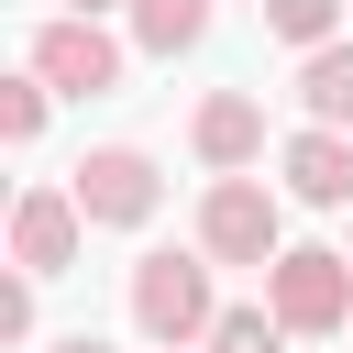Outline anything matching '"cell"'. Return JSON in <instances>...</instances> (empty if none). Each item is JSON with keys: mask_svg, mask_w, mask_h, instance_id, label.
Segmentation results:
<instances>
[{"mask_svg": "<svg viewBox=\"0 0 353 353\" xmlns=\"http://www.w3.org/2000/svg\"><path fill=\"white\" fill-rule=\"evenodd\" d=\"M132 320H143V342H165V353L210 342V320H221L210 265H199V254H143V265H132Z\"/></svg>", "mask_w": 353, "mask_h": 353, "instance_id": "6da1fadb", "label": "cell"}, {"mask_svg": "<svg viewBox=\"0 0 353 353\" xmlns=\"http://www.w3.org/2000/svg\"><path fill=\"white\" fill-rule=\"evenodd\" d=\"M199 254H210V265H276V254H287L276 188H265V176H210V199H199Z\"/></svg>", "mask_w": 353, "mask_h": 353, "instance_id": "7a4b0ae2", "label": "cell"}, {"mask_svg": "<svg viewBox=\"0 0 353 353\" xmlns=\"http://www.w3.org/2000/svg\"><path fill=\"white\" fill-rule=\"evenodd\" d=\"M265 309L287 331H342L353 320V254H320V243H287L265 265Z\"/></svg>", "mask_w": 353, "mask_h": 353, "instance_id": "3957f363", "label": "cell"}, {"mask_svg": "<svg viewBox=\"0 0 353 353\" xmlns=\"http://www.w3.org/2000/svg\"><path fill=\"white\" fill-rule=\"evenodd\" d=\"M77 210L88 221H110V232H132V221H154V199H165V176H154V154L143 143H99V154H77Z\"/></svg>", "mask_w": 353, "mask_h": 353, "instance_id": "277c9868", "label": "cell"}, {"mask_svg": "<svg viewBox=\"0 0 353 353\" xmlns=\"http://www.w3.org/2000/svg\"><path fill=\"white\" fill-rule=\"evenodd\" d=\"M33 77H44V88H66V99H99V88H121V44H110L88 11H66V22H44V33H33Z\"/></svg>", "mask_w": 353, "mask_h": 353, "instance_id": "5b68a950", "label": "cell"}, {"mask_svg": "<svg viewBox=\"0 0 353 353\" xmlns=\"http://www.w3.org/2000/svg\"><path fill=\"white\" fill-rule=\"evenodd\" d=\"M77 232H88L77 188H33V199L11 210V265H22V276H66V265H77Z\"/></svg>", "mask_w": 353, "mask_h": 353, "instance_id": "8992f818", "label": "cell"}, {"mask_svg": "<svg viewBox=\"0 0 353 353\" xmlns=\"http://www.w3.org/2000/svg\"><path fill=\"white\" fill-rule=\"evenodd\" d=\"M188 143H199V165L243 176V165L265 154V110H254L243 88H210V99H199V121H188Z\"/></svg>", "mask_w": 353, "mask_h": 353, "instance_id": "52a82bcc", "label": "cell"}, {"mask_svg": "<svg viewBox=\"0 0 353 353\" xmlns=\"http://www.w3.org/2000/svg\"><path fill=\"white\" fill-rule=\"evenodd\" d=\"M287 199H309V210H342V199H353V132L309 121V132L287 143Z\"/></svg>", "mask_w": 353, "mask_h": 353, "instance_id": "ba28073f", "label": "cell"}, {"mask_svg": "<svg viewBox=\"0 0 353 353\" xmlns=\"http://www.w3.org/2000/svg\"><path fill=\"white\" fill-rule=\"evenodd\" d=\"M298 99H309V121H353V44H320L309 66H298Z\"/></svg>", "mask_w": 353, "mask_h": 353, "instance_id": "9c48e42d", "label": "cell"}, {"mask_svg": "<svg viewBox=\"0 0 353 353\" xmlns=\"http://www.w3.org/2000/svg\"><path fill=\"white\" fill-rule=\"evenodd\" d=\"M210 33V0H132V44L143 55H188Z\"/></svg>", "mask_w": 353, "mask_h": 353, "instance_id": "30bf717a", "label": "cell"}, {"mask_svg": "<svg viewBox=\"0 0 353 353\" xmlns=\"http://www.w3.org/2000/svg\"><path fill=\"white\" fill-rule=\"evenodd\" d=\"M331 22H342V0H265V33H276V44H298V55H320V44H331Z\"/></svg>", "mask_w": 353, "mask_h": 353, "instance_id": "8fae6325", "label": "cell"}, {"mask_svg": "<svg viewBox=\"0 0 353 353\" xmlns=\"http://www.w3.org/2000/svg\"><path fill=\"white\" fill-rule=\"evenodd\" d=\"M210 353H287V320L276 309H221L210 320Z\"/></svg>", "mask_w": 353, "mask_h": 353, "instance_id": "7c38bea8", "label": "cell"}, {"mask_svg": "<svg viewBox=\"0 0 353 353\" xmlns=\"http://www.w3.org/2000/svg\"><path fill=\"white\" fill-rule=\"evenodd\" d=\"M0 132H11V143L44 132V77H11V88H0Z\"/></svg>", "mask_w": 353, "mask_h": 353, "instance_id": "4fadbf2b", "label": "cell"}, {"mask_svg": "<svg viewBox=\"0 0 353 353\" xmlns=\"http://www.w3.org/2000/svg\"><path fill=\"white\" fill-rule=\"evenodd\" d=\"M0 342H33V276L0 287Z\"/></svg>", "mask_w": 353, "mask_h": 353, "instance_id": "5bb4252c", "label": "cell"}, {"mask_svg": "<svg viewBox=\"0 0 353 353\" xmlns=\"http://www.w3.org/2000/svg\"><path fill=\"white\" fill-rule=\"evenodd\" d=\"M55 353H110V342H88V331H66V342H55Z\"/></svg>", "mask_w": 353, "mask_h": 353, "instance_id": "9a60e30c", "label": "cell"}, {"mask_svg": "<svg viewBox=\"0 0 353 353\" xmlns=\"http://www.w3.org/2000/svg\"><path fill=\"white\" fill-rule=\"evenodd\" d=\"M66 11H88V22H99V11H110V0H66Z\"/></svg>", "mask_w": 353, "mask_h": 353, "instance_id": "2e32d148", "label": "cell"}]
</instances>
